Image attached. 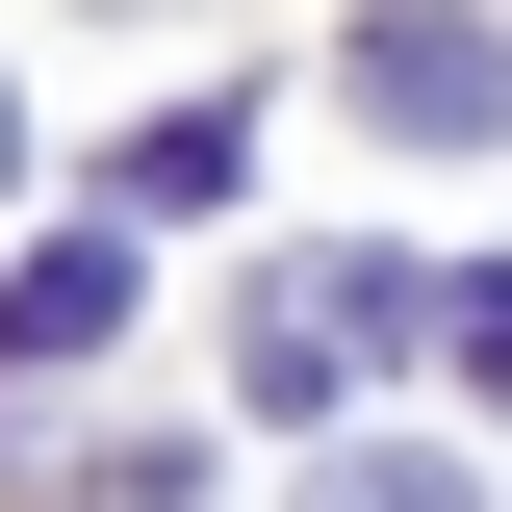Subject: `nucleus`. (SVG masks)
Returning <instances> with one entry per match:
<instances>
[{
	"label": "nucleus",
	"instance_id": "423d86ee",
	"mask_svg": "<svg viewBox=\"0 0 512 512\" xmlns=\"http://www.w3.org/2000/svg\"><path fill=\"white\" fill-rule=\"evenodd\" d=\"M308 512H487L461 461H308Z\"/></svg>",
	"mask_w": 512,
	"mask_h": 512
},
{
	"label": "nucleus",
	"instance_id": "0eeeda50",
	"mask_svg": "<svg viewBox=\"0 0 512 512\" xmlns=\"http://www.w3.org/2000/svg\"><path fill=\"white\" fill-rule=\"evenodd\" d=\"M0 154H26V77H0Z\"/></svg>",
	"mask_w": 512,
	"mask_h": 512
},
{
	"label": "nucleus",
	"instance_id": "7ed1b4c3",
	"mask_svg": "<svg viewBox=\"0 0 512 512\" xmlns=\"http://www.w3.org/2000/svg\"><path fill=\"white\" fill-rule=\"evenodd\" d=\"M128 282H154L128 231H52L26 282H0V384H26V359H103V333H128Z\"/></svg>",
	"mask_w": 512,
	"mask_h": 512
},
{
	"label": "nucleus",
	"instance_id": "f03ea898",
	"mask_svg": "<svg viewBox=\"0 0 512 512\" xmlns=\"http://www.w3.org/2000/svg\"><path fill=\"white\" fill-rule=\"evenodd\" d=\"M359 103L410 128V154H487V128H512V52L461 26V0H384V26H359Z\"/></svg>",
	"mask_w": 512,
	"mask_h": 512
},
{
	"label": "nucleus",
	"instance_id": "39448f33",
	"mask_svg": "<svg viewBox=\"0 0 512 512\" xmlns=\"http://www.w3.org/2000/svg\"><path fill=\"white\" fill-rule=\"evenodd\" d=\"M436 359H461V384L512 410V256H461V282H436Z\"/></svg>",
	"mask_w": 512,
	"mask_h": 512
},
{
	"label": "nucleus",
	"instance_id": "f257e3e1",
	"mask_svg": "<svg viewBox=\"0 0 512 512\" xmlns=\"http://www.w3.org/2000/svg\"><path fill=\"white\" fill-rule=\"evenodd\" d=\"M359 333H410V256H308V282H256L231 384H256V410H333V384H359Z\"/></svg>",
	"mask_w": 512,
	"mask_h": 512
},
{
	"label": "nucleus",
	"instance_id": "20e7f679",
	"mask_svg": "<svg viewBox=\"0 0 512 512\" xmlns=\"http://www.w3.org/2000/svg\"><path fill=\"white\" fill-rule=\"evenodd\" d=\"M231 154H256L231 103H154V128H128V231H154V205H231Z\"/></svg>",
	"mask_w": 512,
	"mask_h": 512
}]
</instances>
